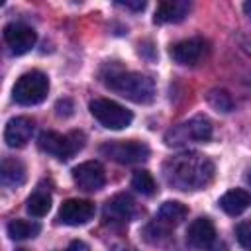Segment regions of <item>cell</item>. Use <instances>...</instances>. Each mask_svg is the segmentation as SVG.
Returning <instances> with one entry per match:
<instances>
[{"label":"cell","mask_w":251,"mask_h":251,"mask_svg":"<svg viewBox=\"0 0 251 251\" xmlns=\"http://www.w3.org/2000/svg\"><path fill=\"white\" fill-rule=\"evenodd\" d=\"M206 51H208V43L202 37H192L175 43L171 47V57L178 65H196L198 61H202Z\"/></svg>","instance_id":"12"},{"label":"cell","mask_w":251,"mask_h":251,"mask_svg":"<svg viewBox=\"0 0 251 251\" xmlns=\"http://www.w3.org/2000/svg\"><path fill=\"white\" fill-rule=\"evenodd\" d=\"M55 110H57V114L59 116H63V118H69V116H73V102L71 100H59L57 102V106H55Z\"/></svg>","instance_id":"24"},{"label":"cell","mask_w":251,"mask_h":251,"mask_svg":"<svg viewBox=\"0 0 251 251\" xmlns=\"http://www.w3.org/2000/svg\"><path fill=\"white\" fill-rule=\"evenodd\" d=\"M190 12V2L186 0H165L157 6L153 22L155 24H176L182 22Z\"/></svg>","instance_id":"15"},{"label":"cell","mask_w":251,"mask_h":251,"mask_svg":"<svg viewBox=\"0 0 251 251\" xmlns=\"http://www.w3.org/2000/svg\"><path fill=\"white\" fill-rule=\"evenodd\" d=\"M216 241V227L210 218H196L186 229V243L194 249H208Z\"/></svg>","instance_id":"14"},{"label":"cell","mask_w":251,"mask_h":251,"mask_svg":"<svg viewBox=\"0 0 251 251\" xmlns=\"http://www.w3.org/2000/svg\"><path fill=\"white\" fill-rule=\"evenodd\" d=\"M31 133H33V120L27 116H18L6 124L4 141L8 143V147L20 149L31 139Z\"/></svg>","instance_id":"13"},{"label":"cell","mask_w":251,"mask_h":251,"mask_svg":"<svg viewBox=\"0 0 251 251\" xmlns=\"http://www.w3.org/2000/svg\"><path fill=\"white\" fill-rule=\"evenodd\" d=\"M0 178L6 186H20L25 182V167L18 159H4L0 167Z\"/></svg>","instance_id":"17"},{"label":"cell","mask_w":251,"mask_h":251,"mask_svg":"<svg viewBox=\"0 0 251 251\" xmlns=\"http://www.w3.org/2000/svg\"><path fill=\"white\" fill-rule=\"evenodd\" d=\"M208 251H227V245H226L224 241H214V243L208 247Z\"/></svg>","instance_id":"26"},{"label":"cell","mask_w":251,"mask_h":251,"mask_svg":"<svg viewBox=\"0 0 251 251\" xmlns=\"http://www.w3.org/2000/svg\"><path fill=\"white\" fill-rule=\"evenodd\" d=\"M186 214H188V208H186L184 204H180V202H176V200H169V202H165V204L159 208L157 220H159L161 224L173 227V226H178V224L186 218Z\"/></svg>","instance_id":"18"},{"label":"cell","mask_w":251,"mask_h":251,"mask_svg":"<svg viewBox=\"0 0 251 251\" xmlns=\"http://www.w3.org/2000/svg\"><path fill=\"white\" fill-rule=\"evenodd\" d=\"M135 212V202L129 194H116L104 206V222L112 226H126Z\"/></svg>","instance_id":"11"},{"label":"cell","mask_w":251,"mask_h":251,"mask_svg":"<svg viewBox=\"0 0 251 251\" xmlns=\"http://www.w3.org/2000/svg\"><path fill=\"white\" fill-rule=\"evenodd\" d=\"M94 212H96V208L90 200L71 198L61 204L57 220H59V224H65V226H82L94 218Z\"/></svg>","instance_id":"8"},{"label":"cell","mask_w":251,"mask_h":251,"mask_svg":"<svg viewBox=\"0 0 251 251\" xmlns=\"http://www.w3.org/2000/svg\"><path fill=\"white\" fill-rule=\"evenodd\" d=\"M41 231V226L37 222H29V220H12L8 224V235L10 239L22 241V239H31Z\"/></svg>","instance_id":"19"},{"label":"cell","mask_w":251,"mask_h":251,"mask_svg":"<svg viewBox=\"0 0 251 251\" xmlns=\"http://www.w3.org/2000/svg\"><path fill=\"white\" fill-rule=\"evenodd\" d=\"M241 47L251 55V35H245V37H241Z\"/></svg>","instance_id":"27"},{"label":"cell","mask_w":251,"mask_h":251,"mask_svg":"<svg viewBox=\"0 0 251 251\" xmlns=\"http://www.w3.org/2000/svg\"><path fill=\"white\" fill-rule=\"evenodd\" d=\"M35 39H37L35 31L29 25H25V24L12 22V24H8L4 27V41H6V45L10 47V51L14 55L27 53L35 45Z\"/></svg>","instance_id":"10"},{"label":"cell","mask_w":251,"mask_h":251,"mask_svg":"<svg viewBox=\"0 0 251 251\" xmlns=\"http://www.w3.org/2000/svg\"><path fill=\"white\" fill-rule=\"evenodd\" d=\"M212 137V124L204 116H194L182 124L173 126L165 133V143L169 147H182L188 143H204Z\"/></svg>","instance_id":"3"},{"label":"cell","mask_w":251,"mask_h":251,"mask_svg":"<svg viewBox=\"0 0 251 251\" xmlns=\"http://www.w3.org/2000/svg\"><path fill=\"white\" fill-rule=\"evenodd\" d=\"M37 145L41 151L65 161L84 147V133L82 131H71V133L63 135L57 131H43L37 137Z\"/></svg>","instance_id":"5"},{"label":"cell","mask_w":251,"mask_h":251,"mask_svg":"<svg viewBox=\"0 0 251 251\" xmlns=\"http://www.w3.org/2000/svg\"><path fill=\"white\" fill-rule=\"evenodd\" d=\"M243 12L251 18V2H245V4H243Z\"/></svg>","instance_id":"29"},{"label":"cell","mask_w":251,"mask_h":251,"mask_svg":"<svg viewBox=\"0 0 251 251\" xmlns=\"http://www.w3.org/2000/svg\"><path fill=\"white\" fill-rule=\"evenodd\" d=\"M25 208H27V212H29L31 216H35V218L45 216V214L49 212V208H51V194H49V190H43V188L39 186V188L27 198Z\"/></svg>","instance_id":"20"},{"label":"cell","mask_w":251,"mask_h":251,"mask_svg":"<svg viewBox=\"0 0 251 251\" xmlns=\"http://www.w3.org/2000/svg\"><path fill=\"white\" fill-rule=\"evenodd\" d=\"M100 153L116 163L122 165H133V163H143L149 159V147L143 141H106L100 145Z\"/></svg>","instance_id":"7"},{"label":"cell","mask_w":251,"mask_h":251,"mask_svg":"<svg viewBox=\"0 0 251 251\" xmlns=\"http://www.w3.org/2000/svg\"><path fill=\"white\" fill-rule=\"evenodd\" d=\"M47 92H49V78L41 71L24 73L12 88L14 100L22 106H33V104L43 102Z\"/></svg>","instance_id":"4"},{"label":"cell","mask_w":251,"mask_h":251,"mask_svg":"<svg viewBox=\"0 0 251 251\" xmlns=\"http://www.w3.org/2000/svg\"><path fill=\"white\" fill-rule=\"evenodd\" d=\"M235 237H237V241H239L241 247H245V249L251 251V220L249 222H241L235 227Z\"/></svg>","instance_id":"23"},{"label":"cell","mask_w":251,"mask_h":251,"mask_svg":"<svg viewBox=\"0 0 251 251\" xmlns=\"http://www.w3.org/2000/svg\"><path fill=\"white\" fill-rule=\"evenodd\" d=\"M80 247H82V243H80V241H73V243L69 245V249H65V251H78Z\"/></svg>","instance_id":"28"},{"label":"cell","mask_w":251,"mask_h":251,"mask_svg":"<svg viewBox=\"0 0 251 251\" xmlns=\"http://www.w3.org/2000/svg\"><path fill=\"white\" fill-rule=\"evenodd\" d=\"M118 6L129 8V10H143L145 8V2L143 0H137V2H118Z\"/></svg>","instance_id":"25"},{"label":"cell","mask_w":251,"mask_h":251,"mask_svg":"<svg viewBox=\"0 0 251 251\" xmlns=\"http://www.w3.org/2000/svg\"><path fill=\"white\" fill-rule=\"evenodd\" d=\"M104 82L116 94L135 102V104H149L155 98V84L149 76L133 71H112L104 76Z\"/></svg>","instance_id":"2"},{"label":"cell","mask_w":251,"mask_h":251,"mask_svg":"<svg viewBox=\"0 0 251 251\" xmlns=\"http://www.w3.org/2000/svg\"><path fill=\"white\" fill-rule=\"evenodd\" d=\"M247 182H249V184H251V169H249V171H247Z\"/></svg>","instance_id":"30"},{"label":"cell","mask_w":251,"mask_h":251,"mask_svg":"<svg viewBox=\"0 0 251 251\" xmlns=\"http://www.w3.org/2000/svg\"><path fill=\"white\" fill-rule=\"evenodd\" d=\"M131 186L143 196H153L155 190H157L155 180L147 171H135L133 176H131Z\"/></svg>","instance_id":"21"},{"label":"cell","mask_w":251,"mask_h":251,"mask_svg":"<svg viewBox=\"0 0 251 251\" xmlns=\"http://www.w3.org/2000/svg\"><path fill=\"white\" fill-rule=\"evenodd\" d=\"M251 206V192L243 190V188H233L227 190L222 198H220V208L229 214V216H239L243 214L247 208Z\"/></svg>","instance_id":"16"},{"label":"cell","mask_w":251,"mask_h":251,"mask_svg":"<svg viewBox=\"0 0 251 251\" xmlns=\"http://www.w3.org/2000/svg\"><path fill=\"white\" fill-rule=\"evenodd\" d=\"M163 178L176 190H202L214 178V163L196 151L178 153L163 163Z\"/></svg>","instance_id":"1"},{"label":"cell","mask_w":251,"mask_h":251,"mask_svg":"<svg viewBox=\"0 0 251 251\" xmlns=\"http://www.w3.org/2000/svg\"><path fill=\"white\" fill-rule=\"evenodd\" d=\"M90 114L108 129H124L131 124L133 114L126 110L122 104L108 100V98H96L90 102Z\"/></svg>","instance_id":"6"},{"label":"cell","mask_w":251,"mask_h":251,"mask_svg":"<svg viewBox=\"0 0 251 251\" xmlns=\"http://www.w3.org/2000/svg\"><path fill=\"white\" fill-rule=\"evenodd\" d=\"M73 180L80 190L94 192L104 186L106 175L98 161H84L73 169Z\"/></svg>","instance_id":"9"},{"label":"cell","mask_w":251,"mask_h":251,"mask_svg":"<svg viewBox=\"0 0 251 251\" xmlns=\"http://www.w3.org/2000/svg\"><path fill=\"white\" fill-rule=\"evenodd\" d=\"M208 104L218 110V112H231L233 110V100L226 90H210L208 92Z\"/></svg>","instance_id":"22"}]
</instances>
